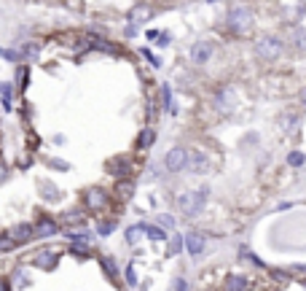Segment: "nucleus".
<instances>
[{"label": "nucleus", "mask_w": 306, "mask_h": 291, "mask_svg": "<svg viewBox=\"0 0 306 291\" xmlns=\"http://www.w3.org/2000/svg\"><path fill=\"white\" fill-rule=\"evenodd\" d=\"M81 221H83V213L81 210H70V213L62 216V224H81Z\"/></svg>", "instance_id": "nucleus-17"}, {"label": "nucleus", "mask_w": 306, "mask_h": 291, "mask_svg": "<svg viewBox=\"0 0 306 291\" xmlns=\"http://www.w3.org/2000/svg\"><path fill=\"white\" fill-rule=\"evenodd\" d=\"M100 261H102V267H105V272H108V278H113V280H116V264H113V259H108V256H102Z\"/></svg>", "instance_id": "nucleus-22"}, {"label": "nucleus", "mask_w": 306, "mask_h": 291, "mask_svg": "<svg viewBox=\"0 0 306 291\" xmlns=\"http://www.w3.org/2000/svg\"><path fill=\"white\" fill-rule=\"evenodd\" d=\"M247 286H250V283H247L244 278H236V275L226 280V288H247Z\"/></svg>", "instance_id": "nucleus-20"}, {"label": "nucleus", "mask_w": 306, "mask_h": 291, "mask_svg": "<svg viewBox=\"0 0 306 291\" xmlns=\"http://www.w3.org/2000/svg\"><path fill=\"white\" fill-rule=\"evenodd\" d=\"M164 105H167V108H172V89L167 87V84H164Z\"/></svg>", "instance_id": "nucleus-30"}, {"label": "nucleus", "mask_w": 306, "mask_h": 291, "mask_svg": "<svg viewBox=\"0 0 306 291\" xmlns=\"http://www.w3.org/2000/svg\"><path fill=\"white\" fill-rule=\"evenodd\" d=\"M204 200H207V189H199V192H183L177 197V208L183 210L186 216H196L199 210L204 208Z\"/></svg>", "instance_id": "nucleus-2"}, {"label": "nucleus", "mask_w": 306, "mask_h": 291, "mask_svg": "<svg viewBox=\"0 0 306 291\" xmlns=\"http://www.w3.org/2000/svg\"><path fill=\"white\" fill-rule=\"evenodd\" d=\"M132 194H135V183H132V181H121V183L116 186V197H118L121 202H127Z\"/></svg>", "instance_id": "nucleus-14"}, {"label": "nucleus", "mask_w": 306, "mask_h": 291, "mask_svg": "<svg viewBox=\"0 0 306 291\" xmlns=\"http://www.w3.org/2000/svg\"><path fill=\"white\" fill-rule=\"evenodd\" d=\"M303 286H306V280H303Z\"/></svg>", "instance_id": "nucleus-36"}, {"label": "nucleus", "mask_w": 306, "mask_h": 291, "mask_svg": "<svg viewBox=\"0 0 306 291\" xmlns=\"http://www.w3.org/2000/svg\"><path fill=\"white\" fill-rule=\"evenodd\" d=\"M83 200H86V208H91V210H102L105 205H108V194H105L100 186H91V189L83 194Z\"/></svg>", "instance_id": "nucleus-5"}, {"label": "nucleus", "mask_w": 306, "mask_h": 291, "mask_svg": "<svg viewBox=\"0 0 306 291\" xmlns=\"http://www.w3.org/2000/svg\"><path fill=\"white\" fill-rule=\"evenodd\" d=\"M288 121H285V129H290V133H295V129H298V116L295 114H290V116H285Z\"/></svg>", "instance_id": "nucleus-25"}, {"label": "nucleus", "mask_w": 306, "mask_h": 291, "mask_svg": "<svg viewBox=\"0 0 306 291\" xmlns=\"http://www.w3.org/2000/svg\"><path fill=\"white\" fill-rule=\"evenodd\" d=\"M293 270H295V272H306V264H295Z\"/></svg>", "instance_id": "nucleus-34"}, {"label": "nucleus", "mask_w": 306, "mask_h": 291, "mask_svg": "<svg viewBox=\"0 0 306 291\" xmlns=\"http://www.w3.org/2000/svg\"><path fill=\"white\" fill-rule=\"evenodd\" d=\"M35 264H38V267L51 270V267L56 264V253H54V251H43V253H38V256H35Z\"/></svg>", "instance_id": "nucleus-13"}, {"label": "nucleus", "mask_w": 306, "mask_h": 291, "mask_svg": "<svg viewBox=\"0 0 306 291\" xmlns=\"http://www.w3.org/2000/svg\"><path fill=\"white\" fill-rule=\"evenodd\" d=\"M164 165H167V170H169V173H180V170H186V165H188V148H183V146L172 148V151L167 154V159H164Z\"/></svg>", "instance_id": "nucleus-4"}, {"label": "nucleus", "mask_w": 306, "mask_h": 291, "mask_svg": "<svg viewBox=\"0 0 306 291\" xmlns=\"http://www.w3.org/2000/svg\"><path fill=\"white\" fill-rule=\"evenodd\" d=\"M186 246H188V251L196 256V253L204 251V237H202V234H196V232H188V234H186Z\"/></svg>", "instance_id": "nucleus-10"}, {"label": "nucleus", "mask_w": 306, "mask_h": 291, "mask_svg": "<svg viewBox=\"0 0 306 291\" xmlns=\"http://www.w3.org/2000/svg\"><path fill=\"white\" fill-rule=\"evenodd\" d=\"M180 246H183V237H175V240H172V246H169V248H172V253H177V248H180Z\"/></svg>", "instance_id": "nucleus-33"}, {"label": "nucleus", "mask_w": 306, "mask_h": 291, "mask_svg": "<svg viewBox=\"0 0 306 291\" xmlns=\"http://www.w3.org/2000/svg\"><path fill=\"white\" fill-rule=\"evenodd\" d=\"M215 108L221 111V114H231V111H234V92L231 89H218Z\"/></svg>", "instance_id": "nucleus-7"}, {"label": "nucleus", "mask_w": 306, "mask_h": 291, "mask_svg": "<svg viewBox=\"0 0 306 291\" xmlns=\"http://www.w3.org/2000/svg\"><path fill=\"white\" fill-rule=\"evenodd\" d=\"M288 162H290L293 167H301V165H303V154H301V151H290V154H288Z\"/></svg>", "instance_id": "nucleus-23"}, {"label": "nucleus", "mask_w": 306, "mask_h": 291, "mask_svg": "<svg viewBox=\"0 0 306 291\" xmlns=\"http://www.w3.org/2000/svg\"><path fill=\"white\" fill-rule=\"evenodd\" d=\"M153 140H156V133H153V129H142V133H140V146L142 148L153 146Z\"/></svg>", "instance_id": "nucleus-16"}, {"label": "nucleus", "mask_w": 306, "mask_h": 291, "mask_svg": "<svg viewBox=\"0 0 306 291\" xmlns=\"http://www.w3.org/2000/svg\"><path fill=\"white\" fill-rule=\"evenodd\" d=\"M33 232H35V237H49V234H54L56 232V221H51V219H43L38 227H33Z\"/></svg>", "instance_id": "nucleus-12"}, {"label": "nucleus", "mask_w": 306, "mask_h": 291, "mask_svg": "<svg viewBox=\"0 0 306 291\" xmlns=\"http://www.w3.org/2000/svg\"><path fill=\"white\" fill-rule=\"evenodd\" d=\"M212 51H215V46H212V43L199 41V43H194V49H191V60H194L196 65H204V62H209Z\"/></svg>", "instance_id": "nucleus-6"}, {"label": "nucleus", "mask_w": 306, "mask_h": 291, "mask_svg": "<svg viewBox=\"0 0 306 291\" xmlns=\"http://www.w3.org/2000/svg\"><path fill=\"white\" fill-rule=\"evenodd\" d=\"M16 78H19V87H24V84H27V68H19Z\"/></svg>", "instance_id": "nucleus-29"}, {"label": "nucleus", "mask_w": 306, "mask_h": 291, "mask_svg": "<svg viewBox=\"0 0 306 291\" xmlns=\"http://www.w3.org/2000/svg\"><path fill=\"white\" fill-rule=\"evenodd\" d=\"M108 173L118 175V178H127L129 175V165L124 162V159H110V162H108Z\"/></svg>", "instance_id": "nucleus-11"}, {"label": "nucleus", "mask_w": 306, "mask_h": 291, "mask_svg": "<svg viewBox=\"0 0 306 291\" xmlns=\"http://www.w3.org/2000/svg\"><path fill=\"white\" fill-rule=\"evenodd\" d=\"M186 170H191V173H207V170H209L207 156L199 154V151H188V165H186Z\"/></svg>", "instance_id": "nucleus-8"}, {"label": "nucleus", "mask_w": 306, "mask_h": 291, "mask_svg": "<svg viewBox=\"0 0 306 291\" xmlns=\"http://www.w3.org/2000/svg\"><path fill=\"white\" fill-rule=\"evenodd\" d=\"M293 41H295V49H298V51H306V30H303V27L293 33Z\"/></svg>", "instance_id": "nucleus-15"}, {"label": "nucleus", "mask_w": 306, "mask_h": 291, "mask_svg": "<svg viewBox=\"0 0 306 291\" xmlns=\"http://www.w3.org/2000/svg\"><path fill=\"white\" fill-rule=\"evenodd\" d=\"M226 24H228V30H234L236 35H244L247 30H250V24H253V11L244 8V6H236V8H231Z\"/></svg>", "instance_id": "nucleus-1"}, {"label": "nucleus", "mask_w": 306, "mask_h": 291, "mask_svg": "<svg viewBox=\"0 0 306 291\" xmlns=\"http://www.w3.org/2000/svg\"><path fill=\"white\" fill-rule=\"evenodd\" d=\"M0 57H3V60H19L22 54H19V51H11V49H0Z\"/></svg>", "instance_id": "nucleus-28"}, {"label": "nucleus", "mask_w": 306, "mask_h": 291, "mask_svg": "<svg viewBox=\"0 0 306 291\" xmlns=\"http://www.w3.org/2000/svg\"><path fill=\"white\" fill-rule=\"evenodd\" d=\"M8 234H11V237L16 240V246H19V243H27V240H33V237H35V232H33L30 224H19V227H14Z\"/></svg>", "instance_id": "nucleus-9"}, {"label": "nucleus", "mask_w": 306, "mask_h": 291, "mask_svg": "<svg viewBox=\"0 0 306 291\" xmlns=\"http://www.w3.org/2000/svg\"><path fill=\"white\" fill-rule=\"evenodd\" d=\"M140 232H142V224H137V227H129V229H127V240H129V243H137V234H140Z\"/></svg>", "instance_id": "nucleus-24"}, {"label": "nucleus", "mask_w": 306, "mask_h": 291, "mask_svg": "<svg viewBox=\"0 0 306 291\" xmlns=\"http://www.w3.org/2000/svg\"><path fill=\"white\" fill-rule=\"evenodd\" d=\"M132 19H135V22H148V19H150V11H148L145 6L135 8V11H132Z\"/></svg>", "instance_id": "nucleus-18"}, {"label": "nucleus", "mask_w": 306, "mask_h": 291, "mask_svg": "<svg viewBox=\"0 0 306 291\" xmlns=\"http://www.w3.org/2000/svg\"><path fill=\"white\" fill-rule=\"evenodd\" d=\"M142 229L148 232V237H150V240H164V237H167L164 229H159V227H145V224H142Z\"/></svg>", "instance_id": "nucleus-19"}, {"label": "nucleus", "mask_w": 306, "mask_h": 291, "mask_svg": "<svg viewBox=\"0 0 306 291\" xmlns=\"http://www.w3.org/2000/svg\"><path fill=\"white\" fill-rule=\"evenodd\" d=\"M301 100H303V102H306V89H303V92H301Z\"/></svg>", "instance_id": "nucleus-35"}, {"label": "nucleus", "mask_w": 306, "mask_h": 291, "mask_svg": "<svg viewBox=\"0 0 306 291\" xmlns=\"http://www.w3.org/2000/svg\"><path fill=\"white\" fill-rule=\"evenodd\" d=\"M127 283H129V286H135V283H137V278H135V270H132V267L127 270Z\"/></svg>", "instance_id": "nucleus-32"}, {"label": "nucleus", "mask_w": 306, "mask_h": 291, "mask_svg": "<svg viewBox=\"0 0 306 291\" xmlns=\"http://www.w3.org/2000/svg\"><path fill=\"white\" fill-rule=\"evenodd\" d=\"M159 227H167V229H172V227H175V219H172V216H159Z\"/></svg>", "instance_id": "nucleus-27"}, {"label": "nucleus", "mask_w": 306, "mask_h": 291, "mask_svg": "<svg viewBox=\"0 0 306 291\" xmlns=\"http://www.w3.org/2000/svg\"><path fill=\"white\" fill-rule=\"evenodd\" d=\"M14 248H16V240L11 237V234H6V237H0V251H3V253H6V251H14Z\"/></svg>", "instance_id": "nucleus-21"}, {"label": "nucleus", "mask_w": 306, "mask_h": 291, "mask_svg": "<svg viewBox=\"0 0 306 291\" xmlns=\"http://www.w3.org/2000/svg\"><path fill=\"white\" fill-rule=\"evenodd\" d=\"M255 54L261 60H277L282 54V43L277 38H269V35H266V38H261L255 43Z\"/></svg>", "instance_id": "nucleus-3"}, {"label": "nucleus", "mask_w": 306, "mask_h": 291, "mask_svg": "<svg viewBox=\"0 0 306 291\" xmlns=\"http://www.w3.org/2000/svg\"><path fill=\"white\" fill-rule=\"evenodd\" d=\"M73 253H78V256H86L89 253V248H86V243L83 240H78V243H73V248H70Z\"/></svg>", "instance_id": "nucleus-26"}, {"label": "nucleus", "mask_w": 306, "mask_h": 291, "mask_svg": "<svg viewBox=\"0 0 306 291\" xmlns=\"http://www.w3.org/2000/svg\"><path fill=\"white\" fill-rule=\"evenodd\" d=\"M110 232H113V224H110V221L100 224V234H110Z\"/></svg>", "instance_id": "nucleus-31"}]
</instances>
